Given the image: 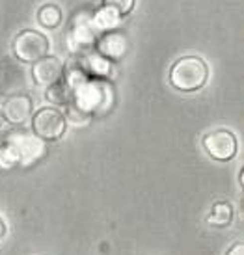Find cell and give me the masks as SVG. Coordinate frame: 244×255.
Returning a JSON list of instances; mask_svg holds the SVG:
<instances>
[{
	"label": "cell",
	"instance_id": "obj_1",
	"mask_svg": "<svg viewBox=\"0 0 244 255\" xmlns=\"http://www.w3.org/2000/svg\"><path fill=\"white\" fill-rule=\"evenodd\" d=\"M209 78V67L200 56L179 58L170 69V84L185 93L201 90Z\"/></svg>",
	"mask_w": 244,
	"mask_h": 255
},
{
	"label": "cell",
	"instance_id": "obj_2",
	"mask_svg": "<svg viewBox=\"0 0 244 255\" xmlns=\"http://www.w3.org/2000/svg\"><path fill=\"white\" fill-rule=\"evenodd\" d=\"M50 43L45 34L37 30H22L13 39V54L24 64H36L49 56Z\"/></svg>",
	"mask_w": 244,
	"mask_h": 255
},
{
	"label": "cell",
	"instance_id": "obj_3",
	"mask_svg": "<svg viewBox=\"0 0 244 255\" xmlns=\"http://www.w3.org/2000/svg\"><path fill=\"white\" fill-rule=\"evenodd\" d=\"M67 118L62 110L54 107L39 108L32 118V130L37 138L45 142H56L65 134Z\"/></svg>",
	"mask_w": 244,
	"mask_h": 255
},
{
	"label": "cell",
	"instance_id": "obj_4",
	"mask_svg": "<svg viewBox=\"0 0 244 255\" xmlns=\"http://www.w3.org/2000/svg\"><path fill=\"white\" fill-rule=\"evenodd\" d=\"M36 151L43 153V147L34 138L21 136L17 140H9L7 143L0 145V170H11L24 160H34Z\"/></svg>",
	"mask_w": 244,
	"mask_h": 255
},
{
	"label": "cell",
	"instance_id": "obj_5",
	"mask_svg": "<svg viewBox=\"0 0 244 255\" xmlns=\"http://www.w3.org/2000/svg\"><path fill=\"white\" fill-rule=\"evenodd\" d=\"M203 149L207 151L211 158H215L218 162H228L231 158H235L239 151L237 136L228 128H216L203 136Z\"/></svg>",
	"mask_w": 244,
	"mask_h": 255
},
{
	"label": "cell",
	"instance_id": "obj_6",
	"mask_svg": "<svg viewBox=\"0 0 244 255\" xmlns=\"http://www.w3.org/2000/svg\"><path fill=\"white\" fill-rule=\"evenodd\" d=\"M64 71H65V67L60 58L45 56V58H41L39 62L34 64V67H32V78H34V82H36L37 86L50 88V86L62 82Z\"/></svg>",
	"mask_w": 244,
	"mask_h": 255
},
{
	"label": "cell",
	"instance_id": "obj_7",
	"mask_svg": "<svg viewBox=\"0 0 244 255\" xmlns=\"http://www.w3.org/2000/svg\"><path fill=\"white\" fill-rule=\"evenodd\" d=\"M0 108L7 123L22 125L32 116V99L28 95H11L4 101V105H0Z\"/></svg>",
	"mask_w": 244,
	"mask_h": 255
},
{
	"label": "cell",
	"instance_id": "obj_8",
	"mask_svg": "<svg viewBox=\"0 0 244 255\" xmlns=\"http://www.w3.org/2000/svg\"><path fill=\"white\" fill-rule=\"evenodd\" d=\"M233 216H235V211H233V205L230 201H216L215 205L211 207L207 224L213 227H228L231 226Z\"/></svg>",
	"mask_w": 244,
	"mask_h": 255
},
{
	"label": "cell",
	"instance_id": "obj_9",
	"mask_svg": "<svg viewBox=\"0 0 244 255\" xmlns=\"http://www.w3.org/2000/svg\"><path fill=\"white\" fill-rule=\"evenodd\" d=\"M99 52L103 56L122 58L125 54V37L120 34H108L99 43Z\"/></svg>",
	"mask_w": 244,
	"mask_h": 255
},
{
	"label": "cell",
	"instance_id": "obj_10",
	"mask_svg": "<svg viewBox=\"0 0 244 255\" xmlns=\"http://www.w3.org/2000/svg\"><path fill=\"white\" fill-rule=\"evenodd\" d=\"M37 21L45 28H58L62 24V9L54 4H45L37 11Z\"/></svg>",
	"mask_w": 244,
	"mask_h": 255
},
{
	"label": "cell",
	"instance_id": "obj_11",
	"mask_svg": "<svg viewBox=\"0 0 244 255\" xmlns=\"http://www.w3.org/2000/svg\"><path fill=\"white\" fill-rule=\"evenodd\" d=\"M120 15L112 11V9H108V7H103L99 13L95 15V26H99V28H112V26H118V22H120Z\"/></svg>",
	"mask_w": 244,
	"mask_h": 255
},
{
	"label": "cell",
	"instance_id": "obj_12",
	"mask_svg": "<svg viewBox=\"0 0 244 255\" xmlns=\"http://www.w3.org/2000/svg\"><path fill=\"white\" fill-rule=\"evenodd\" d=\"M134 2L136 0H103V7H108V9L116 11L120 17H125L132 11Z\"/></svg>",
	"mask_w": 244,
	"mask_h": 255
},
{
	"label": "cell",
	"instance_id": "obj_13",
	"mask_svg": "<svg viewBox=\"0 0 244 255\" xmlns=\"http://www.w3.org/2000/svg\"><path fill=\"white\" fill-rule=\"evenodd\" d=\"M47 99L56 103V105H64L65 101H67V97H65V88L62 86V82L47 88Z\"/></svg>",
	"mask_w": 244,
	"mask_h": 255
},
{
	"label": "cell",
	"instance_id": "obj_14",
	"mask_svg": "<svg viewBox=\"0 0 244 255\" xmlns=\"http://www.w3.org/2000/svg\"><path fill=\"white\" fill-rule=\"evenodd\" d=\"M226 255H244L243 244H235V246H231V248L228 250V254H226Z\"/></svg>",
	"mask_w": 244,
	"mask_h": 255
},
{
	"label": "cell",
	"instance_id": "obj_15",
	"mask_svg": "<svg viewBox=\"0 0 244 255\" xmlns=\"http://www.w3.org/2000/svg\"><path fill=\"white\" fill-rule=\"evenodd\" d=\"M6 231H7L6 224H4V220L0 218V239H4V235H6Z\"/></svg>",
	"mask_w": 244,
	"mask_h": 255
},
{
	"label": "cell",
	"instance_id": "obj_16",
	"mask_svg": "<svg viewBox=\"0 0 244 255\" xmlns=\"http://www.w3.org/2000/svg\"><path fill=\"white\" fill-rule=\"evenodd\" d=\"M243 181H244V173H243V171H241V175H239V183L243 184Z\"/></svg>",
	"mask_w": 244,
	"mask_h": 255
},
{
	"label": "cell",
	"instance_id": "obj_17",
	"mask_svg": "<svg viewBox=\"0 0 244 255\" xmlns=\"http://www.w3.org/2000/svg\"><path fill=\"white\" fill-rule=\"evenodd\" d=\"M2 121H4V116H2V108H0V125H2Z\"/></svg>",
	"mask_w": 244,
	"mask_h": 255
}]
</instances>
